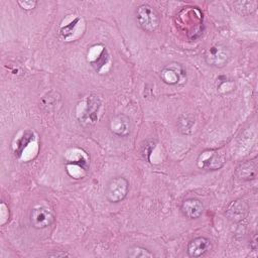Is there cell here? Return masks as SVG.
<instances>
[{
	"label": "cell",
	"instance_id": "cell-1",
	"mask_svg": "<svg viewBox=\"0 0 258 258\" xmlns=\"http://www.w3.org/2000/svg\"><path fill=\"white\" fill-rule=\"evenodd\" d=\"M135 19L138 26L145 32H154L160 25V15L149 4H141L135 9Z\"/></svg>",
	"mask_w": 258,
	"mask_h": 258
},
{
	"label": "cell",
	"instance_id": "cell-2",
	"mask_svg": "<svg viewBox=\"0 0 258 258\" xmlns=\"http://www.w3.org/2000/svg\"><path fill=\"white\" fill-rule=\"evenodd\" d=\"M231 50L222 43H216L208 47L204 52V58L207 64L213 68H224L231 59Z\"/></svg>",
	"mask_w": 258,
	"mask_h": 258
},
{
	"label": "cell",
	"instance_id": "cell-3",
	"mask_svg": "<svg viewBox=\"0 0 258 258\" xmlns=\"http://www.w3.org/2000/svg\"><path fill=\"white\" fill-rule=\"evenodd\" d=\"M160 80L170 86L183 85L187 80L186 70L180 62L172 61L164 66L159 74Z\"/></svg>",
	"mask_w": 258,
	"mask_h": 258
},
{
	"label": "cell",
	"instance_id": "cell-4",
	"mask_svg": "<svg viewBox=\"0 0 258 258\" xmlns=\"http://www.w3.org/2000/svg\"><path fill=\"white\" fill-rule=\"evenodd\" d=\"M129 192V181L124 176H115L109 180L105 188L106 199L117 204L122 202Z\"/></svg>",
	"mask_w": 258,
	"mask_h": 258
},
{
	"label": "cell",
	"instance_id": "cell-5",
	"mask_svg": "<svg viewBox=\"0 0 258 258\" xmlns=\"http://www.w3.org/2000/svg\"><path fill=\"white\" fill-rule=\"evenodd\" d=\"M54 220H55L54 213L46 207L38 206L33 208L30 211L29 221H30V225L34 229H37V230L45 229L50 225H52Z\"/></svg>",
	"mask_w": 258,
	"mask_h": 258
},
{
	"label": "cell",
	"instance_id": "cell-6",
	"mask_svg": "<svg viewBox=\"0 0 258 258\" xmlns=\"http://www.w3.org/2000/svg\"><path fill=\"white\" fill-rule=\"evenodd\" d=\"M225 156L216 149H207L201 152L198 158V164L201 168L207 170H218L225 163Z\"/></svg>",
	"mask_w": 258,
	"mask_h": 258
},
{
	"label": "cell",
	"instance_id": "cell-7",
	"mask_svg": "<svg viewBox=\"0 0 258 258\" xmlns=\"http://www.w3.org/2000/svg\"><path fill=\"white\" fill-rule=\"evenodd\" d=\"M249 209L250 208L248 203L245 200L239 199L231 202L228 205L225 211V215L230 221L234 223H239L246 219L249 214Z\"/></svg>",
	"mask_w": 258,
	"mask_h": 258
},
{
	"label": "cell",
	"instance_id": "cell-8",
	"mask_svg": "<svg viewBox=\"0 0 258 258\" xmlns=\"http://www.w3.org/2000/svg\"><path fill=\"white\" fill-rule=\"evenodd\" d=\"M110 131L118 137H127L131 132V122L125 114H116L109 120Z\"/></svg>",
	"mask_w": 258,
	"mask_h": 258
},
{
	"label": "cell",
	"instance_id": "cell-9",
	"mask_svg": "<svg viewBox=\"0 0 258 258\" xmlns=\"http://www.w3.org/2000/svg\"><path fill=\"white\" fill-rule=\"evenodd\" d=\"M212 249V242L209 238L199 236L191 239L186 246V253L189 257L198 258L207 254Z\"/></svg>",
	"mask_w": 258,
	"mask_h": 258
},
{
	"label": "cell",
	"instance_id": "cell-10",
	"mask_svg": "<svg viewBox=\"0 0 258 258\" xmlns=\"http://www.w3.org/2000/svg\"><path fill=\"white\" fill-rule=\"evenodd\" d=\"M180 212L185 218L196 220L204 213V204L197 198L185 199L180 205Z\"/></svg>",
	"mask_w": 258,
	"mask_h": 258
},
{
	"label": "cell",
	"instance_id": "cell-11",
	"mask_svg": "<svg viewBox=\"0 0 258 258\" xmlns=\"http://www.w3.org/2000/svg\"><path fill=\"white\" fill-rule=\"evenodd\" d=\"M235 175L241 180H252L257 176V161L251 159L240 163L235 169Z\"/></svg>",
	"mask_w": 258,
	"mask_h": 258
},
{
	"label": "cell",
	"instance_id": "cell-12",
	"mask_svg": "<svg viewBox=\"0 0 258 258\" xmlns=\"http://www.w3.org/2000/svg\"><path fill=\"white\" fill-rule=\"evenodd\" d=\"M60 101H61L60 95L55 91H50L41 98L40 106L44 111L51 112L56 110L57 106L60 105Z\"/></svg>",
	"mask_w": 258,
	"mask_h": 258
},
{
	"label": "cell",
	"instance_id": "cell-13",
	"mask_svg": "<svg viewBox=\"0 0 258 258\" xmlns=\"http://www.w3.org/2000/svg\"><path fill=\"white\" fill-rule=\"evenodd\" d=\"M257 1H236L233 2L234 9L241 15L246 16L253 13L257 9Z\"/></svg>",
	"mask_w": 258,
	"mask_h": 258
},
{
	"label": "cell",
	"instance_id": "cell-14",
	"mask_svg": "<svg viewBox=\"0 0 258 258\" xmlns=\"http://www.w3.org/2000/svg\"><path fill=\"white\" fill-rule=\"evenodd\" d=\"M100 105H101V101H100L98 96L92 95L88 98L87 112H86V116L88 117V119H90L93 122L96 120Z\"/></svg>",
	"mask_w": 258,
	"mask_h": 258
},
{
	"label": "cell",
	"instance_id": "cell-15",
	"mask_svg": "<svg viewBox=\"0 0 258 258\" xmlns=\"http://www.w3.org/2000/svg\"><path fill=\"white\" fill-rule=\"evenodd\" d=\"M126 256L130 258H152L154 257V254L145 247L135 245L128 248Z\"/></svg>",
	"mask_w": 258,
	"mask_h": 258
},
{
	"label": "cell",
	"instance_id": "cell-16",
	"mask_svg": "<svg viewBox=\"0 0 258 258\" xmlns=\"http://www.w3.org/2000/svg\"><path fill=\"white\" fill-rule=\"evenodd\" d=\"M177 128L182 134H189L195 125V119L189 115H181L177 119Z\"/></svg>",
	"mask_w": 258,
	"mask_h": 258
},
{
	"label": "cell",
	"instance_id": "cell-17",
	"mask_svg": "<svg viewBox=\"0 0 258 258\" xmlns=\"http://www.w3.org/2000/svg\"><path fill=\"white\" fill-rule=\"evenodd\" d=\"M33 139V134L30 132V131H26L23 136L19 139L18 143H17V146H16V150H15V154L17 152L18 155H20L23 151V149L27 146V144Z\"/></svg>",
	"mask_w": 258,
	"mask_h": 258
},
{
	"label": "cell",
	"instance_id": "cell-18",
	"mask_svg": "<svg viewBox=\"0 0 258 258\" xmlns=\"http://www.w3.org/2000/svg\"><path fill=\"white\" fill-rule=\"evenodd\" d=\"M154 146H155V143H154L153 141H151V140H147V141L145 142V144L142 145V147H141V153H142L144 159L146 158L147 160H149V155H150L152 149L154 148Z\"/></svg>",
	"mask_w": 258,
	"mask_h": 258
},
{
	"label": "cell",
	"instance_id": "cell-19",
	"mask_svg": "<svg viewBox=\"0 0 258 258\" xmlns=\"http://www.w3.org/2000/svg\"><path fill=\"white\" fill-rule=\"evenodd\" d=\"M18 4L25 10H31L36 6V2L35 1H18Z\"/></svg>",
	"mask_w": 258,
	"mask_h": 258
},
{
	"label": "cell",
	"instance_id": "cell-20",
	"mask_svg": "<svg viewBox=\"0 0 258 258\" xmlns=\"http://www.w3.org/2000/svg\"><path fill=\"white\" fill-rule=\"evenodd\" d=\"M47 256H50V257H66V256H70V254L64 252V251H54V252L47 253Z\"/></svg>",
	"mask_w": 258,
	"mask_h": 258
}]
</instances>
